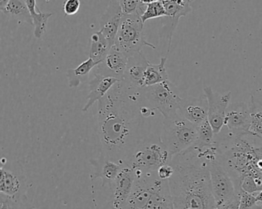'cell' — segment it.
<instances>
[{"label":"cell","instance_id":"31","mask_svg":"<svg viewBox=\"0 0 262 209\" xmlns=\"http://www.w3.org/2000/svg\"><path fill=\"white\" fill-rule=\"evenodd\" d=\"M0 208H21V207L14 199L0 192Z\"/></svg>","mask_w":262,"mask_h":209},{"label":"cell","instance_id":"28","mask_svg":"<svg viewBox=\"0 0 262 209\" xmlns=\"http://www.w3.org/2000/svg\"><path fill=\"white\" fill-rule=\"evenodd\" d=\"M119 4L123 14L138 13L142 16L146 8V5L142 4L141 0H119Z\"/></svg>","mask_w":262,"mask_h":209},{"label":"cell","instance_id":"15","mask_svg":"<svg viewBox=\"0 0 262 209\" xmlns=\"http://www.w3.org/2000/svg\"><path fill=\"white\" fill-rule=\"evenodd\" d=\"M179 112L187 120L198 125L208 119V102L205 94L198 97H187L182 99Z\"/></svg>","mask_w":262,"mask_h":209},{"label":"cell","instance_id":"22","mask_svg":"<svg viewBox=\"0 0 262 209\" xmlns=\"http://www.w3.org/2000/svg\"><path fill=\"white\" fill-rule=\"evenodd\" d=\"M26 3L33 19L35 37L36 39H41L45 34L48 19L53 16V13H43L39 10L36 0H26Z\"/></svg>","mask_w":262,"mask_h":209},{"label":"cell","instance_id":"14","mask_svg":"<svg viewBox=\"0 0 262 209\" xmlns=\"http://www.w3.org/2000/svg\"><path fill=\"white\" fill-rule=\"evenodd\" d=\"M128 57L116 45H113L103 62L96 66L95 71L102 75L111 76L122 81Z\"/></svg>","mask_w":262,"mask_h":209},{"label":"cell","instance_id":"11","mask_svg":"<svg viewBox=\"0 0 262 209\" xmlns=\"http://www.w3.org/2000/svg\"><path fill=\"white\" fill-rule=\"evenodd\" d=\"M204 93L208 102V119L214 134H217L225 125V114L230 104L231 93L220 94L210 86L204 87Z\"/></svg>","mask_w":262,"mask_h":209},{"label":"cell","instance_id":"19","mask_svg":"<svg viewBox=\"0 0 262 209\" xmlns=\"http://www.w3.org/2000/svg\"><path fill=\"white\" fill-rule=\"evenodd\" d=\"M166 11L167 16L171 19V29L168 36V54L171 48V39L174 30L179 24V19L186 16L191 13L192 8L189 4H187L185 0H167L162 1Z\"/></svg>","mask_w":262,"mask_h":209},{"label":"cell","instance_id":"27","mask_svg":"<svg viewBox=\"0 0 262 209\" xmlns=\"http://www.w3.org/2000/svg\"><path fill=\"white\" fill-rule=\"evenodd\" d=\"M165 16H167V13L163 4L162 1H157V2L147 4L145 12L142 13L141 18L144 23H145L147 21L151 19L165 17Z\"/></svg>","mask_w":262,"mask_h":209},{"label":"cell","instance_id":"8","mask_svg":"<svg viewBox=\"0 0 262 209\" xmlns=\"http://www.w3.org/2000/svg\"><path fill=\"white\" fill-rule=\"evenodd\" d=\"M144 24L141 15L138 13L123 14L121 19L115 45L128 57L140 53L145 46L156 49L154 45L145 39Z\"/></svg>","mask_w":262,"mask_h":209},{"label":"cell","instance_id":"37","mask_svg":"<svg viewBox=\"0 0 262 209\" xmlns=\"http://www.w3.org/2000/svg\"><path fill=\"white\" fill-rule=\"evenodd\" d=\"M47 1H49V0H47Z\"/></svg>","mask_w":262,"mask_h":209},{"label":"cell","instance_id":"38","mask_svg":"<svg viewBox=\"0 0 262 209\" xmlns=\"http://www.w3.org/2000/svg\"><path fill=\"white\" fill-rule=\"evenodd\" d=\"M261 207H262V204H261Z\"/></svg>","mask_w":262,"mask_h":209},{"label":"cell","instance_id":"32","mask_svg":"<svg viewBox=\"0 0 262 209\" xmlns=\"http://www.w3.org/2000/svg\"><path fill=\"white\" fill-rule=\"evenodd\" d=\"M174 167L171 163L163 165L158 169L157 174L162 179H169L174 173Z\"/></svg>","mask_w":262,"mask_h":209},{"label":"cell","instance_id":"35","mask_svg":"<svg viewBox=\"0 0 262 209\" xmlns=\"http://www.w3.org/2000/svg\"><path fill=\"white\" fill-rule=\"evenodd\" d=\"M157 1H160V0H141V3H142V4L147 5V4H151V3L157 2Z\"/></svg>","mask_w":262,"mask_h":209},{"label":"cell","instance_id":"12","mask_svg":"<svg viewBox=\"0 0 262 209\" xmlns=\"http://www.w3.org/2000/svg\"><path fill=\"white\" fill-rule=\"evenodd\" d=\"M250 124L251 110L248 103L234 102L229 104L225 114L224 126L235 135H243L249 134Z\"/></svg>","mask_w":262,"mask_h":209},{"label":"cell","instance_id":"34","mask_svg":"<svg viewBox=\"0 0 262 209\" xmlns=\"http://www.w3.org/2000/svg\"><path fill=\"white\" fill-rule=\"evenodd\" d=\"M9 2H10V0H0V11L4 13L6 7L8 5Z\"/></svg>","mask_w":262,"mask_h":209},{"label":"cell","instance_id":"33","mask_svg":"<svg viewBox=\"0 0 262 209\" xmlns=\"http://www.w3.org/2000/svg\"><path fill=\"white\" fill-rule=\"evenodd\" d=\"M185 2L187 3V4H189L190 6H191V8L193 9L195 8V7H199V3L202 1V0H185Z\"/></svg>","mask_w":262,"mask_h":209},{"label":"cell","instance_id":"23","mask_svg":"<svg viewBox=\"0 0 262 209\" xmlns=\"http://www.w3.org/2000/svg\"><path fill=\"white\" fill-rule=\"evenodd\" d=\"M166 62L167 57L161 58L160 63L158 65H154L150 62L144 74L143 87L156 85L165 81L169 80V77L165 68Z\"/></svg>","mask_w":262,"mask_h":209},{"label":"cell","instance_id":"13","mask_svg":"<svg viewBox=\"0 0 262 209\" xmlns=\"http://www.w3.org/2000/svg\"><path fill=\"white\" fill-rule=\"evenodd\" d=\"M92 166L91 179L100 178L102 187L108 189L122 170L125 163H119L101 153L98 158L90 160Z\"/></svg>","mask_w":262,"mask_h":209},{"label":"cell","instance_id":"4","mask_svg":"<svg viewBox=\"0 0 262 209\" xmlns=\"http://www.w3.org/2000/svg\"><path fill=\"white\" fill-rule=\"evenodd\" d=\"M172 156L160 137L148 135L135 149L127 164L136 172H156L160 166L171 163Z\"/></svg>","mask_w":262,"mask_h":209},{"label":"cell","instance_id":"7","mask_svg":"<svg viewBox=\"0 0 262 209\" xmlns=\"http://www.w3.org/2000/svg\"><path fill=\"white\" fill-rule=\"evenodd\" d=\"M210 176L215 208H238L241 192L217 159L210 166Z\"/></svg>","mask_w":262,"mask_h":209},{"label":"cell","instance_id":"17","mask_svg":"<svg viewBox=\"0 0 262 209\" xmlns=\"http://www.w3.org/2000/svg\"><path fill=\"white\" fill-rule=\"evenodd\" d=\"M119 82H121V80L116 77L102 75V74L94 71L93 79H90V82H89L90 91H89V94L86 97V103L82 108V112H86L96 102L101 100L110 91V90Z\"/></svg>","mask_w":262,"mask_h":209},{"label":"cell","instance_id":"1","mask_svg":"<svg viewBox=\"0 0 262 209\" xmlns=\"http://www.w3.org/2000/svg\"><path fill=\"white\" fill-rule=\"evenodd\" d=\"M140 88L122 80L98 101L97 134L101 153L127 164L139 143L148 137L142 112Z\"/></svg>","mask_w":262,"mask_h":209},{"label":"cell","instance_id":"6","mask_svg":"<svg viewBox=\"0 0 262 209\" xmlns=\"http://www.w3.org/2000/svg\"><path fill=\"white\" fill-rule=\"evenodd\" d=\"M140 94L143 104L159 111L164 118L179 112L182 98L177 87L169 80L141 88Z\"/></svg>","mask_w":262,"mask_h":209},{"label":"cell","instance_id":"25","mask_svg":"<svg viewBox=\"0 0 262 209\" xmlns=\"http://www.w3.org/2000/svg\"><path fill=\"white\" fill-rule=\"evenodd\" d=\"M4 13L10 15L21 22L33 25L30 10L27 7V3L24 0H10Z\"/></svg>","mask_w":262,"mask_h":209},{"label":"cell","instance_id":"10","mask_svg":"<svg viewBox=\"0 0 262 209\" xmlns=\"http://www.w3.org/2000/svg\"><path fill=\"white\" fill-rule=\"evenodd\" d=\"M135 179L136 172L134 169L128 164L125 165L113 184L108 188L110 196L105 207L125 208L131 195Z\"/></svg>","mask_w":262,"mask_h":209},{"label":"cell","instance_id":"18","mask_svg":"<svg viewBox=\"0 0 262 209\" xmlns=\"http://www.w3.org/2000/svg\"><path fill=\"white\" fill-rule=\"evenodd\" d=\"M150 62L142 51L128 57L124 81L136 88H143V77Z\"/></svg>","mask_w":262,"mask_h":209},{"label":"cell","instance_id":"36","mask_svg":"<svg viewBox=\"0 0 262 209\" xmlns=\"http://www.w3.org/2000/svg\"><path fill=\"white\" fill-rule=\"evenodd\" d=\"M160 1H167V0H160Z\"/></svg>","mask_w":262,"mask_h":209},{"label":"cell","instance_id":"24","mask_svg":"<svg viewBox=\"0 0 262 209\" xmlns=\"http://www.w3.org/2000/svg\"><path fill=\"white\" fill-rule=\"evenodd\" d=\"M249 107L251 110L249 134L262 139V98H257L252 94Z\"/></svg>","mask_w":262,"mask_h":209},{"label":"cell","instance_id":"5","mask_svg":"<svg viewBox=\"0 0 262 209\" xmlns=\"http://www.w3.org/2000/svg\"><path fill=\"white\" fill-rule=\"evenodd\" d=\"M159 137L174 155L195 143L198 140L197 126L187 120L179 111L164 118Z\"/></svg>","mask_w":262,"mask_h":209},{"label":"cell","instance_id":"9","mask_svg":"<svg viewBox=\"0 0 262 209\" xmlns=\"http://www.w3.org/2000/svg\"><path fill=\"white\" fill-rule=\"evenodd\" d=\"M0 176V192L14 199L21 207L27 201V179L24 167L18 162L2 163Z\"/></svg>","mask_w":262,"mask_h":209},{"label":"cell","instance_id":"29","mask_svg":"<svg viewBox=\"0 0 262 209\" xmlns=\"http://www.w3.org/2000/svg\"><path fill=\"white\" fill-rule=\"evenodd\" d=\"M238 208H260L255 193H248L242 191L239 197Z\"/></svg>","mask_w":262,"mask_h":209},{"label":"cell","instance_id":"26","mask_svg":"<svg viewBox=\"0 0 262 209\" xmlns=\"http://www.w3.org/2000/svg\"><path fill=\"white\" fill-rule=\"evenodd\" d=\"M197 129L198 140L195 142V144L202 147L216 145L215 134L208 119L198 125Z\"/></svg>","mask_w":262,"mask_h":209},{"label":"cell","instance_id":"30","mask_svg":"<svg viewBox=\"0 0 262 209\" xmlns=\"http://www.w3.org/2000/svg\"><path fill=\"white\" fill-rule=\"evenodd\" d=\"M80 0H66L64 2L63 11L66 16H73L80 9Z\"/></svg>","mask_w":262,"mask_h":209},{"label":"cell","instance_id":"20","mask_svg":"<svg viewBox=\"0 0 262 209\" xmlns=\"http://www.w3.org/2000/svg\"><path fill=\"white\" fill-rule=\"evenodd\" d=\"M97 65V62L89 57L87 60L84 61L79 66L69 69L67 72V77L70 88H77L81 84L85 82L88 79L90 72Z\"/></svg>","mask_w":262,"mask_h":209},{"label":"cell","instance_id":"16","mask_svg":"<svg viewBox=\"0 0 262 209\" xmlns=\"http://www.w3.org/2000/svg\"><path fill=\"white\" fill-rule=\"evenodd\" d=\"M123 16L120 4L116 0H112L101 18L99 31L108 39L112 45H115L121 19Z\"/></svg>","mask_w":262,"mask_h":209},{"label":"cell","instance_id":"21","mask_svg":"<svg viewBox=\"0 0 262 209\" xmlns=\"http://www.w3.org/2000/svg\"><path fill=\"white\" fill-rule=\"evenodd\" d=\"M113 46L100 31L95 32L90 37V57L99 65L103 62Z\"/></svg>","mask_w":262,"mask_h":209},{"label":"cell","instance_id":"3","mask_svg":"<svg viewBox=\"0 0 262 209\" xmlns=\"http://www.w3.org/2000/svg\"><path fill=\"white\" fill-rule=\"evenodd\" d=\"M136 179L125 208H174L168 179L156 172H136Z\"/></svg>","mask_w":262,"mask_h":209},{"label":"cell","instance_id":"2","mask_svg":"<svg viewBox=\"0 0 262 209\" xmlns=\"http://www.w3.org/2000/svg\"><path fill=\"white\" fill-rule=\"evenodd\" d=\"M217 155V145L202 147L195 143L173 155L174 172L168 181L174 208H215L210 166Z\"/></svg>","mask_w":262,"mask_h":209}]
</instances>
